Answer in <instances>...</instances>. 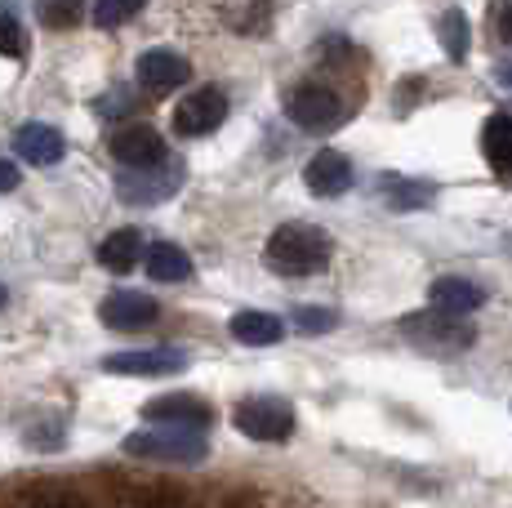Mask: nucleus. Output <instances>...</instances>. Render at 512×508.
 <instances>
[{
    "label": "nucleus",
    "instance_id": "nucleus-2",
    "mask_svg": "<svg viewBox=\"0 0 512 508\" xmlns=\"http://www.w3.org/2000/svg\"><path fill=\"white\" fill-rule=\"evenodd\" d=\"M401 335L428 357H459L477 344V330H472L464 317H450V312H437V308L401 317Z\"/></svg>",
    "mask_w": 512,
    "mask_h": 508
},
{
    "label": "nucleus",
    "instance_id": "nucleus-19",
    "mask_svg": "<svg viewBox=\"0 0 512 508\" xmlns=\"http://www.w3.org/2000/svg\"><path fill=\"white\" fill-rule=\"evenodd\" d=\"M147 277L152 281H187L192 277V259L179 250V246H170V241H161V246H152L147 250Z\"/></svg>",
    "mask_w": 512,
    "mask_h": 508
},
{
    "label": "nucleus",
    "instance_id": "nucleus-25",
    "mask_svg": "<svg viewBox=\"0 0 512 508\" xmlns=\"http://www.w3.org/2000/svg\"><path fill=\"white\" fill-rule=\"evenodd\" d=\"M294 326L303 330V335H326V330L339 326V312L334 308H321V304H308L294 312Z\"/></svg>",
    "mask_w": 512,
    "mask_h": 508
},
{
    "label": "nucleus",
    "instance_id": "nucleus-13",
    "mask_svg": "<svg viewBox=\"0 0 512 508\" xmlns=\"http://www.w3.org/2000/svg\"><path fill=\"white\" fill-rule=\"evenodd\" d=\"M303 183H308V192H317V197H343V192L352 188V161L334 148L317 152L303 165Z\"/></svg>",
    "mask_w": 512,
    "mask_h": 508
},
{
    "label": "nucleus",
    "instance_id": "nucleus-26",
    "mask_svg": "<svg viewBox=\"0 0 512 508\" xmlns=\"http://www.w3.org/2000/svg\"><path fill=\"white\" fill-rule=\"evenodd\" d=\"M27 508H90L81 500V495L72 491H58V486H45V491H36L32 500H27Z\"/></svg>",
    "mask_w": 512,
    "mask_h": 508
},
{
    "label": "nucleus",
    "instance_id": "nucleus-11",
    "mask_svg": "<svg viewBox=\"0 0 512 508\" xmlns=\"http://www.w3.org/2000/svg\"><path fill=\"white\" fill-rule=\"evenodd\" d=\"M112 375H179L187 370V353L179 348H139V353H112L103 361Z\"/></svg>",
    "mask_w": 512,
    "mask_h": 508
},
{
    "label": "nucleus",
    "instance_id": "nucleus-31",
    "mask_svg": "<svg viewBox=\"0 0 512 508\" xmlns=\"http://www.w3.org/2000/svg\"><path fill=\"white\" fill-rule=\"evenodd\" d=\"M143 508H170V504H143Z\"/></svg>",
    "mask_w": 512,
    "mask_h": 508
},
{
    "label": "nucleus",
    "instance_id": "nucleus-20",
    "mask_svg": "<svg viewBox=\"0 0 512 508\" xmlns=\"http://www.w3.org/2000/svg\"><path fill=\"white\" fill-rule=\"evenodd\" d=\"M437 41H441V50H446L450 63H464V58H468V45H472V27H468L464 9H446V14H441Z\"/></svg>",
    "mask_w": 512,
    "mask_h": 508
},
{
    "label": "nucleus",
    "instance_id": "nucleus-18",
    "mask_svg": "<svg viewBox=\"0 0 512 508\" xmlns=\"http://www.w3.org/2000/svg\"><path fill=\"white\" fill-rule=\"evenodd\" d=\"M481 152L495 170L512 174V116L508 112H495L486 125H481Z\"/></svg>",
    "mask_w": 512,
    "mask_h": 508
},
{
    "label": "nucleus",
    "instance_id": "nucleus-17",
    "mask_svg": "<svg viewBox=\"0 0 512 508\" xmlns=\"http://www.w3.org/2000/svg\"><path fill=\"white\" fill-rule=\"evenodd\" d=\"M139 259H143V232L139 228H116V232H107L103 246H98V263H103L107 272H130Z\"/></svg>",
    "mask_w": 512,
    "mask_h": 508
},
{
    "label": "nucleus",
    "instance_id": "nucleus-14",
    "mask_svg": "<svg viewBox=\"0 0 512 508\" xmlns=\"http://www.w3.org/2000/svg\"><path fill=\"white\" fill-rule=\"evenodd\" d=\"M14 152L23 156L27 165H54V161H63L67 139H63V130H54V125L27 121L14 130Z\"/></svg>",
    "mask_w": 512,
    "mask_h": 508
},
{
    "label": "nucleus",
    "instance_id": "nucleus-24",
    "mask_svg": "<svg viewBox=\"0 0 512 508\" xmlns=\"http://www.w3.org/2000/svg\"><path fill=\"white\" fill-rule=\"evenodd\" d=\"M147 0H94V23L98 27H121L130 18H139Z\"/></svg>",
    "mask_w": 512,
    "mask_h": 508
},
{
    "label": "nucleus",
    "instance_id": "nucleus-27",
    "mask_svg": "<svg viewBox=\"0 0 512 508\" xmlns=\"http://www.w3.org/2000/svg\"><path fill=\"white\" fill-rule=\"evenodd\" d=\"M14 188H18V165L0 156V192H14Z\"/></svg>",
    "mask_w": 512,
    "mask_h": 508
},
{
    "label": "nucleus",
    "instance_id": "nucleus-4",
    "mask_svg": "<svg viewBox=\"0 0 512 508\" xmlns=\"http://www.w3.org/2000/svg\"><path fill=\"white\" fill-rule=\"evenodd\" d=\"M232 424L250 442H285L294 433V406L281 402V397H245L232 410Z\"/></svg>",
    "mask_w": 512,
    "mask_h": 508
},
{
    "label": "nucleus",
    "instance_id": "nucleus-3",
    "mask_svg": "<svg viewBox=\"0 0 512 508\" xmlns=\"http://www.w3.org/2000/svg\"><path fill=\"white\" fill-rule=\"evenodd\" d=\"M125 455L139 459H161V464H201L210 455V442L192 428H143V433H130L121 446Z\"/></svg>",
    "mask_w": 512,
    "mask_h": 508
},
{
    "label": "nucleus",
    "instance_id": "nucleus-30",
    "mask_svg": "<svg viewBox=\"0 0 512 508\" xmlns=\"http://www.w3.org/2000/svg\"><path fill=\"white\" fill-rule=\"evenodd\" d=\"M5 304H9V290H5V286H0V308H5Z\"/></svg>",
    "mask_w": 512,
    "mask_h": 508
},
{
    "label": "nucleus",
    "instance_id": "nucleus-23",
    "mask_svg": "<svg viewBox=\"0 0 512 508\" xmlns=\"http://www.w3.org/2000/svg\"><path fill=\"white\" fill-rule=\"evenodd\" d=\"M383 192H388L392 210H419L432 197V183H406V179H383Z\"/></svg>",
    "mask_w": 512,
    "mask_h": 508
},
{
    "label": "nucleus",
    "instance_id": "nucleus-5",
    "mask_svg": "<svg viewBox=\"0 0 512 508\" xmlns=\"http://www.w3.org/2000/svg\"><path fill=\"white\" fill-rule=\"evenodd\" d=\"M223 121H228V94L214 90V85H201V90H192L174 107V130H179L183 139H205V134H214Z\"/></svg>",
    "mask_w": 512,
    "mask_h": 508
},
{
    "label": "nucleus",
    "instance_id": "nucleus-8",
    "mask_svg": "<svg viewBox=\"0 0 512 508\" xmlns=\"http://www.w3.org/2000/svg\"><path fill=\"white\" fill-rule=\"evenodd\" d=\"M143 419L147 424L192 428V433H201V428L214 424V406L205 402V397H196V393H165V397H156V402L143 406Z\"/></svg>",
    "mask_w": 512,
    "mask_h": 508
},
{
    "label": "nucleus",
    "instance_id": "nucleus-1",
    "mask_svg": "<svg viewBox=\"0 0 512 508\" xmlns=\"http://www.w3.org/2000/svg\"><path fill=\"white\" fill-rule=\"evenodd\" d=\"M263 259L277 277H317L330 263V237L312 223H281L263 246Z\"/></svg>",
    "mask_w": 512,
    "mask_h": 508
},
{
    "label": "nucleus",
    "instance_id": "nucleus-12",
    "mask_svg": "<svg viewBox=\"0 0 512 508\" xmlns=\"http://www.w3.org/2000/svg\"><path fill=\"white\" fill-rule=\"evenodd\" d=\"M192 81V63H187L183 54L174 50H147L139 58V85L152 94H170L179 90V85Z\"/></svg>",
    "mask_w": 512,
    "mask_h": 508
},
{
    "label": "nucleus",
    "instance_id": "nucleus-21",
    "mask_svg": "<svg viewBox=\"0 0 512 508\" xmlns=\"http://www.w3.org/2000/svg\"><path fill=\"white\" fill-rule=\"evenodd\" d=\"M90 9V0H36V18L49 27V32H67L76 27Z\"/></svg>",
    "mask_w": 512,
    "mask_h": 508
},
{
    "label": "nucleus",
    "instance_id": "nucleus-16",
    "mask_svg": "<svg viewBox=\"0 0 512 508\" xmlns=\"http://www.w3.org/2000/svg\"><path fill=\"white\" fill-rule=\"evenodd\" d=\"M228 330H232L236 344H245V348H272V344H281L285 321L272 317V312L245 308V312H236V317L228 321Z\"/></svg>",
    "mask_w": 512,
    "mask_h": 508
},
{
    "label": "nucleus",
    "instance_id": "nucleus-29",
    "mask_svg": "<svg viewBox=\"0 0 512 508\" xmlns=\"http://www.w3.org/2000/svg\"><path fill=\"white\" fill-rule=\"evenodd\" d=\"M495 76H499V81H504V85H508V90H512V58H504V63H499V67H495Z\"/></svg>",
    "mask_w": 512,
    "mask_h": 508
},
{
    "label": "nucleus",
    "instance_id": "nucleus-7",
    "mask_svg": "<svg viewBox=\"0 0 512 508\" xmlns=\"http://www.w3.org/2000/svg\"><path fill=\"white\" fill-rule=\"evenodd\" d=\"M179 183H183L179 161H161V165H152V170H125L121 179H116V192L130 205H156L170 197V192H179Z\"/></svg>",
    "mask_w": 512,
    "mask_h": 508
},
{
    "label": "nucleus",
    "instance_id": "nucleus-22",
    "mask_svg": "<svg viewBox=\"0 0 512 508\" xmlns=\"http://www.w3.org/2000/svg\"><path fill=\"white\" fill-rule=\"evenodd\" d=\"M27 27H23V18H18V9L14 5H5L0 0V54L5 58H27Z\"/></svg>",
    "mask_w": 512,
    "mask_h": 508
},
{
    "label": "nucleus",
    "instance_id": "nucleus-10",
    "mask_svg": "<svg viewBox=\"0 0 512 508\" xmlns=\"http://www.w3.org/2000/svg\"><path fill=\"white\" fill-rule=\"evenodd\" d=\"M98 317H103V326L134 335V330H147L156 317H161V304H156L152 295H143V290H116V295L103 299Z\"/></svg>",
    "mask_w": 512,
    "mask_h": 508
},
{
    "label": "nucleus",
    "instance_id": "nucleus-9",
    "mask_svg": "<svg viewBox=\"0 0 512 508\" xmlns=\"http://www.w3.org/2000/svg\"><path fill=\"white\" fill-rule=\"evenodd\" d=\"M112 156L125 170H152V165L170 161V148H165V139L152 125H121L112 134Z\"/></svg>",
    "mask_w": 512,
    "mask_h": 508
},
{
    "label": "nucleus",
    "instance_id": "nucleus-6",
    "mask_svg": "<svg viewBox=\"0 0 512 508\" xmlns=\"http://www.w3.org/2000/svg\"><path fill=\"white\" fill-rule=\"evenodd\" d=\"M285 116H290L299 130H334V125L343 121V99L326 85H299V90L285 99Z\"/></svg>",
    "mask_w": 512,
    "mask_h": 508
},
{
    "label": "nucleus",
    "instance_id": "nucleus-15",
    "mask_svg": "<svg viewBox=\"0 0 512 508\" xmlns=\"http://www.w3.org/2000/svg\"><path fill=\"white\" fill-rule=\"evenodd\" d=\"M428 299H432V308L437 312L468 317V312H477L481 304H486V290H481L477 281H464V277H441V281H432Z\"/></svg>",
    "mask_w": 512,
    "mask_h": 508
},
{
    "label": "nucleus",
    "instance_id": "nucleus-28",
    "mask_svg": "<svg viewBox=\"0 0 512 508\" xmlns=\"http://www.w3.org/2000/svg\"><path fill=\"white\" fill-rule=\"evenodd\" d=\"M499 36H504V41L512 45V0H508L504 9H499Z\"/></svg>",
    "mask_w": 512,
    "mask_h": 508
}]
</instances>
